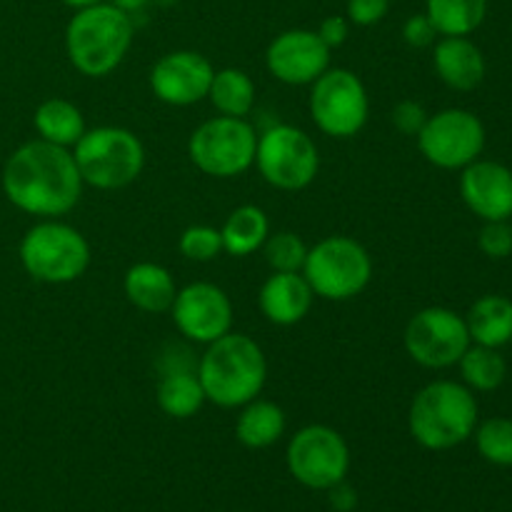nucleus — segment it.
Here are the masks:
<instances>
[{
    "label": "nucleus",
    "instance_id": "nucleus-1",
    "mask_svg": "<svg viewBox=\"0 0 512 512\" xmlns=\"http://www.w3.org/2000/svg\"><path fill=\"white\" fill-rule=\"evenodd\" d=\"M0 183L10 205L40 220L68 215L80 203L85 185L70 148L40 138L8 155Z\"/></svg>",
    "mask_w": 512,
    "mask_h": 512
},
{
    "label": "nucleus",
    "instance_id": "nucleus-2",
    "mask_svg": "<svg viewBox=\"0 0 512 512\" xmlns=\"http://www.w3.org/2000/svg\"><path fill=\"white\" fill-rule=\"evenodd\" d=\"M198 378L208 403L225 410L243 408L263 393L268 360L250 335L230 330L205 345V353L198 358Z\"/></svg>",
    "mask_w": 512,
    "mask_h": 512
},
{
    "label": "nucleus",
    "instance_id": "nucleus-3",
    "mask_svg": "<svg viewBox=\"0 0 512 512\" xmlns=\"http://www.w3.org/2000/svg\"><path fill=\"white\" fill-rule=\"evenodd\" d=\"M480 423L475 393L455 380H433L410 403L408 428L415 443L425 450H453L473 438Z\"/></svg>",
    "mask_w": 512,
    "mask_h": 512
},
{
    "label": "nucleus",
    "instance_id": "nucleus-4",
    "mask_svg": "<svg viewBox=\"0 0 512 512\" xmlns=\"http://www.w3.org/2000/svg\"><path fill=\"white\" fill-rule=\"evenodd\" d=\"M135 28L133 18L108 0L75 10L65 28L70 65L88 78H105L125 60Z\"/></svg>",
    "mask_w": 512,
    "mask_h": 512
},
{
    "label": "nucleus",
    "instance_id": "nucleus-5",
    "mask_svg": "<svg viewBox=\"0 0 512 512\" xmlns=\"http://www.w3.org/2000/svg\"><path fill=\"white\" fill-rule=\"evenodd\" d=\"M73 158L85 185L98 190H120L140 178L145 148L138 135L120 125L85 130L73 145Z\"/></svg>",
    "mask_w": 512,
    "mask_h": 512
},
{
    "label": "nucleus",
    "instance_id": "nucleus-6",
    "mask_svg": "<svg viewBox=\"0 0 512 512\" xmlns=\"http://www.w3.org/2000/svg\"><path fill=\"white\" fill-rule=\"evenodd\" d=\"M20 265L38 283L65 285L83 278L90 268V243L78 228L45 218L20 238Z\"/></svg>",
    "mask_w": 512,
    "mask_h": 512
},
{
    "label": "nucleus",
    "instance_id": "nucleus-7",
    "mask_svg": "<svg viewBox=\"0 0 512 512\" xmlns=\"http://www.w3.org/2000/svg\"><path fill=\"white\" fill-rule=\"evenodd\" d=\"M300 273L313 288L315 298L343 303L368 288L373 280V258L355 238L328 235L308 248Z\"/></svg>",
    "mask_w": 512,
    "mask_h": 512
},
{
    "label": "nucleus",
    "instance_id": "nucleus-8",
    "mask_svg": "<svg viewBox=\"0 0 512 512\" xmlns=\"http://www.w3.org/2000/svg\"><path fill=\"white\" fill-rule=\"evenodd\" d=\"M258 133L245 118L205 120L188 140V155L200 173L210 178H238L255 165Z\"/></svg>",
    "mask_w": 512,
    "mask_h": 512
},
{
    "label": "nucleus",
    "instance_id": "nucleus-9",
    "mask_svg": "<svg viewBox=\"0 0 512 512\" xmlns=\"http://www.w3.org/2000/svg\"><path fill=\"white\" fill-rule=\"evenodd\" d=\"M255 168L278 190H303L318 178L320 153L315 140L295 125H273L258 135Z\"/></svg>",
    "mask_w": 512,
    "mask_h": 512
},
{
    "label": "nucleus",
    "instance_id": "nucleus-10",
    "mask_svg": "<svg viewBox=\"0 0 512 512\" xmlns=\"http://www.w3.org/2000/svg\"><path fill=\"white\" fill-rule=\"evenodd\" d=\"M310 115L320 133L330 138H355L370 115L363 80L348 68H328L310 85Z\"/></svg>",
    "mask_w": 512,
    "mask_h": 512
},
{
    "label": "nucleus",
    "instance_id": "nucleus-11",
    "mask_svg": "<svg viewBox=\"0 0 512 512\" xmlns=\"http://www.w3.org/2000/svg\"><path fill=\"white\" fill-rule=\"evenodd\" d=\"M290 475L310 490H330L343 483L350 470V448L330 425H305L285 450Z\"/></svg>",
    "mask_w": 512,
    "mask_h": 512
},
{
    "label": "nucleus",
    "instance_id": "nucleus-12",
    "mask_svg": "<svg viewBox=\"0 0 512 512\" xmlns=\"http://www.w3.org/2000/svg\"><path fill=\"white\" fill-rule=\"evenodd\" d=\"M405 353L428 370H445L458 365L470 348V333L465 315L443 305L418 310L405 325Z\"/></svg>",
    "mask_w": 512,
    "mask_h": 512
},
{
    "label": "nucleus",
    "instance_id": "nucleus-13",
    "mask_svg": "<svg viewBox=\"0 0 512 512\" xmlns=\"http://www.w3.org/2000/svg\"><path fill=\"white\" fill-rule=\"evenodd\" d=\"M415 140L430 165L440 170H463L483 155L485 125L473 110L445 108L430 115Z\"/></svg>",
    "mask_w": 512,
    "mask_h": 512
},
{
    "label": "nucleus",
    "instance_id": "nucleus-14",
    "mask_svg": "<svg viewBox=\"0 0 512 512\" xmlns=\"http://www.w3.org/2000/svg\"><path fill=\"white\" fill-rule=\"evenodd\" d=\"M170 315L185 340L208 345L233 330V303L215 283H190L178 288Z\"/></svg>",
    "mask_w": 512,
    "mask_h": 512
},
{
    "label": "nucleus",
    "instance_id": "nucleus-15",
    "mask_svg": "<svg viewBox=\"0 0 512 512\" xmlns=\"http://www.w3.org/2000/svg\"><path fill=\"white\" fill-rule=\"evenodd\" d=\"M330 53L315 30L293 28L270 40L265 68L285 85H313L330 68Z\"/></svg>",
    "mask_w": 512,
    "mask_h": 512
},
{
    "label": "nucleus",
    "instance_id": "nucleus-16",
    "mask_svg": "<svg viewBox=\"0 0 512 512\" xmlns=\"http://www.w3.org/2000/svg\"><path fill=\"white\" fill-rule=\"evenodd\" d=\"M215 68L203 53L173 50L150 70V90L155 98L173 108H188L208 98Z\"/></svg>",
    "mask_w": 512,
    "mask_h": 512
},
{
    "label": "nucleus",
    "instance_id": "nucleus-17",
    "mask_svg": "<svg viewBox=\"0 0 512 512\" xmlns=\"http://www.w3.org/2000/svg\"><path fill=\"white\" fill-rule=\"evenodd\" d=\"M460 198L483 223L512 218V170L495 160H475L460 170Z\"/></svg>",
    "mask_w": 512,
    "mask_h": 512
},
{
    "label": "nucleus",
    "instance_id": "nucleus-18",
    "mask_svg": "<svg viewBox=\"0 0 512 512\" xmlns=\"http://www.w3.org/2000/svg\"><path fill=\"white\" fill-rule=\"evenodd\" d=\"M313 303L315 293L303 273H270L258 293L260 313L280 328H290L308 318Z\"/></svg>",
    "mask_w": 512,
    "mask_h": 512
},
{
    "label": "nucleus",
    "instance_id": "nucleus-19",
    "mask_svg": "<svg viewBox=\"0 0 512 512\" xmlns=\"http://www.w3.org/2000/svg\"><path fill=\"white\" fill-rule=\"evenodd\" d=\"M433 68L450 90L468 93L485 80V55L468 35H445L433 45Z\"/></svg>",
    "mask_w": 512,
    "mask_h": 512
},
{
    "label": "nucleus",
    "instance_id": "nucleus-20",
    "mask_svg": "<svg viewBox=\"0 0 512 512\" xmlns=\"http://www.w3.org/2000/svg\"><path fill=\"white\" fill-rule=\"evenodd\" d=\"M123 293L143 313H168L178 285L168 268L158 263H135L125 270Z\"/></svg>",
    "mask_w": 512,
    "mask_h": 512
},
{
    "label": "nucleus",
    "instance_id": "nucleus-21",
    "mask_svg": "<svg viewBox=\"0 0 512 512\" xmlns=\"http://www.w3.org/2000/svg\"><path fill=\"white\" fill-rule=\"evenodd\" d=\"M470 343L485 348H505L512 343V300L505 295H483L465 315Z\"/></svg>",
    "mask_w": 512,
    "mask_h": 512
},
{
    "label": "nucleus",
    "instance_id": "nucleus-22",
    "mask_svg": "<svg viewBox=\"0 0 512 512\" xmlns=\"http://www.w3.org/2000/svg\"><path fill=\"white\" fill-rule=\"evenodd\" d=\"M285 410L273 400H250L235 420V438L248 450H265L285 435Z\"/></svg>",
    "mask_w": 512,
    "mask_h": 512
},
{
    "label": "nucleus",
    "instance_id": "nucleus-23",
    "mask_svg": "<svg viewBox=\"0 0 512 512\" xmlns=\"http://www.w3.org/2000/svg\"><path fill=\"white\" fill-rule=\"evenodd\" d=\"M155 400H158V408L168 418L188 420L193 415H198L200 408L208 403L203 393V385H200L198 368H180L160 373L158 388H155Z\"/></svg>",
    "mask_w": 512,
    "mask_h": 512
},
{
    "label": "nucleus",
    "instance_id": "nucleus-24",
    "mask_svg": "<svg viewBox=\"0 0 512 512\" xmlns=\"http://www.w3.org/2000/svg\"><path fill=\"white\" fill-rule=\"evenodd\" d=\"M35 133L45 143L60 145V148H73L85 128V118L80 113V108L75 103L65 98H48L35 108L33 115Z\"/></svg>",
    "mask_w": 512,
    "mask_h": 512
},
{
    "label": "nucleus",
    "instance_id": "nucleus-25",
    "mask_svg": "<svg viewBox=\"0 0 512 512\" xmlns=\"http://www.w3.org/2000/svg\"><path fill=\"white\" fill-rule=\"evenodd\" d=\"M220 235H223L225 253L235 255V258H248L268 240L270 220L258 205H240L225 218Z\"/></svg>",
    "mask_w": 512,
    "mask_h": 512
},
{
    "label": "nucleus",
    "instance_id": "nucleus-26",
    "mask_svg": "<svg viewBox=\"0 0 512 512\" xmlns=\"http://www.w3.org/2000/svg\"><path fill=\"white\" fill-rule=\"evenodd\" d=\"M208 100L220 115L228 118H248L255 108V83L245 70L223 68L215 70L210 83Z\"/></svg>",
    "mask_w": 512,
    "mask_h": 512
},
{
    "label": "nucleus",
    "instance_id": "nucleus-27",
    "mask_svg": "<svg viewBox=\"0 0 512 512\" xmlns=\"http://www.w3.org/2000/svg\"><path fill=\"white\" fill-rule=\"evenodd\" d=\"M425 15L440 38L473 35L488 15V0H425Z\"/></svg>",
    "mask_w": 512,
    "mask_h": 512
},
{
    "label": "nucleus",
    "instance_id": "nucleus-28",
    "mask_svg": "<svg viewBox=\"0 0 512 512\" xmlns=\"http://www.w3.org/2000/svg\"><path fill=\"white\" fill-rule=\"evenodd\" d=\"M460 378L473 393H493L508 378V363L500 355L498 348H485V345H470L458 360Z\"/></svg>",
    "mask_w": 512,
    "mask_h": 512
},
{
    "label": "nucleus",
    "instance_id": "nucleus-29",
    "mask_svg": "<svg viewBox=\"0 0 512 512\" xmlns=\"http://www.w3.org/2000/svg\"><path fill=\"white\" fill-rule=\"evenodd\" d=\"M480 458L498 468H512V420L488 418L473 433Z\"/></svg>",
    "mask_w": 512,
    "mask_h": 512
},
{
    "label": "nucleus",
    "instance_id": "nucleus-30",
    "mask_svg": "<svg viewBox=\"0 0 512 512\" xmlns=\"http://www.w3.org/2000/svg\"><path fill=\"white\" fill-rule=\"evenodd\" d=\"M260 250L273 273H300L305 265V255H308L305 240L290 230L270 233Z\"/></svg>",
    "mask_w": 512,
    "mask_h": 512
},
{
    "label": "nucleus",
    "instance_id": "nucleus-31",
    "mask_svg": "<svg viewBox=\"0 0 512 512\" xmlns=\"http://www.w3.org/2000/svg\"><path fill=\"white\" fill-rule=\"evenodd\" d=\"M180 255L193 263H210L223 253V235L213 225H190L178 240Z\"/></svg>",
    "mask_w": 512,
    "mask_h": 512
},
{
    "label": "nucleus",
    "instance_id": "nucleus-32",
    "mask_svg": "<svg viewBox=\"0 0 512 512\" xmlns=\"http://www.w3.org/2000/svg\"><path fill=\"white\" fill-rule=\"evenodd\" d=\"M478 248L485 258L505 260L512 255V223L510 220H488L478 233Z\"/></svg>",
    "mask_w": 512,
    "mask_h": 512
},
{
    "label": "nucleus",
    "instance_id": "nucleus-33",
    "mask_svg": "<svg viewBox=\"0 0 512 512\" xmlns=\"http://www.w3.org/2000/svg\"><path fill=\"white\" fill-rule=\"evenodd\" d=\"M430 113L418 103V100H400L398 105L390 113V120H393L395 130L408 138H418V133L423 130V125L428 123Z\"/></svg>",
    "mask_w": 512,
    "mask_h": 512
},
{
    "label": "nucleus",
    "instance_id": "nucleus-34",
    "mask_svg": "<svg viewBox=\"0 0 512 512\" xmlns=\"http://www.w3.org/2000/svg\"><path fill=\"white\" fill-rule=\"evenodd\" d=\"M388 8L390 0H348L345 18L350 20V25L370 28V25H378L388 15Z\"/></svg>",
    "mask_w": 512,
    "mask_h": 512
},
{
    "label": "nucleus",
    "instance_id": "nucleus-35",
    "mask_svg": "<svg viewBox=\"0 0 512 512\" xmlns=\"http://www.w3.org/2000/svg\"><path fill=\"white\" fill-rule=\"evenodd\" d=\"M403 40L410 45V48L423 50V48H430V45H435V40H438V30H435V25L430 23L428 15L415 13L403 23Z\"/></svg>",
    "mask_w": 512,
    "mask_h": 512
},
{
    "label": "nucleus",
    "instance_id": "nucleus-36",
    "mask_svg": "<svg viewBox=\"0 0 512 512\" xmlns=\"http://www.w3.org/2000/svg\"><path fill=\"white\" fill-rule=\"evenodd\" d=\"M315 33L320 35V40H323L330 50H335L348 40L350 20L345 18V15H330V18H325L323 23H320V28L315 30Z\"/></svg>",
    "mask_w": 512,
    "mask_h": 512
},
{
    "label": "nucleus",
    "instance_id": "nucleus-37",
    "mask_svg": "<svg viewBox=\"0 0 512 512\" xmlns=\"http://www.w3.org/2000/svg\"><path fill=\"white\" fill-rule=\"evenodd\" d=\"M328 493H330V503H333V508L340 510V512L353 510L355 503H358V495H355V490L350 488V485H345V480H343V483L333 485Z\"/></svg>",
    "mask_w": 512,
    "mask_h": 512
},
{
    "label": "nucleus",
    "instance_id": "nucleus-38",
    "mask_svg": "<svg viewBox=\"0 0 512 512\" xmlns=\"http://www.w3.org/2000/svg\"><path fill=\"white\" fill-rule=\"evenodd\" d=\"M108 3H113L115 8H120L123 10V13H128L130 18H133V23H135V18H138V15H145V10H148V0H108ZM138 25V23H135Z\"/></svg>",
    "mask_w": 512,
    "mask_h": 512
},
{
    "label": "nucleus",
    "instance_id": "nucleus-39",
    "mask_svg": "<svg viewBox=\"0 0 512 512\" xmlns=\"http://www.w3.org/2000/svg\"><path fill=\"white\" fill-rule=\"evenodd\" d=\"M60 3L68 5V8H73V10H80V8H90V5L105 3V0H60Z\"/></svg>",
    "mask_w": 512,
    "mask_h": 512
},
{
    "label": "nucleus",
    "instance_id": "nucleus-40",
    "mask_svg": "<svg viewBox=\"0 0 512 512\" xmlns=\"http://www.w3.org/2000/svg\"><path fill=\"white\" fill-rule=\"evenodd\" d=\"M150 5H155V8H173L175 3H178V0H148Z\"/></svg>",
    "mask_w": 512,
    "mask_h": 512
}]
</instances>
